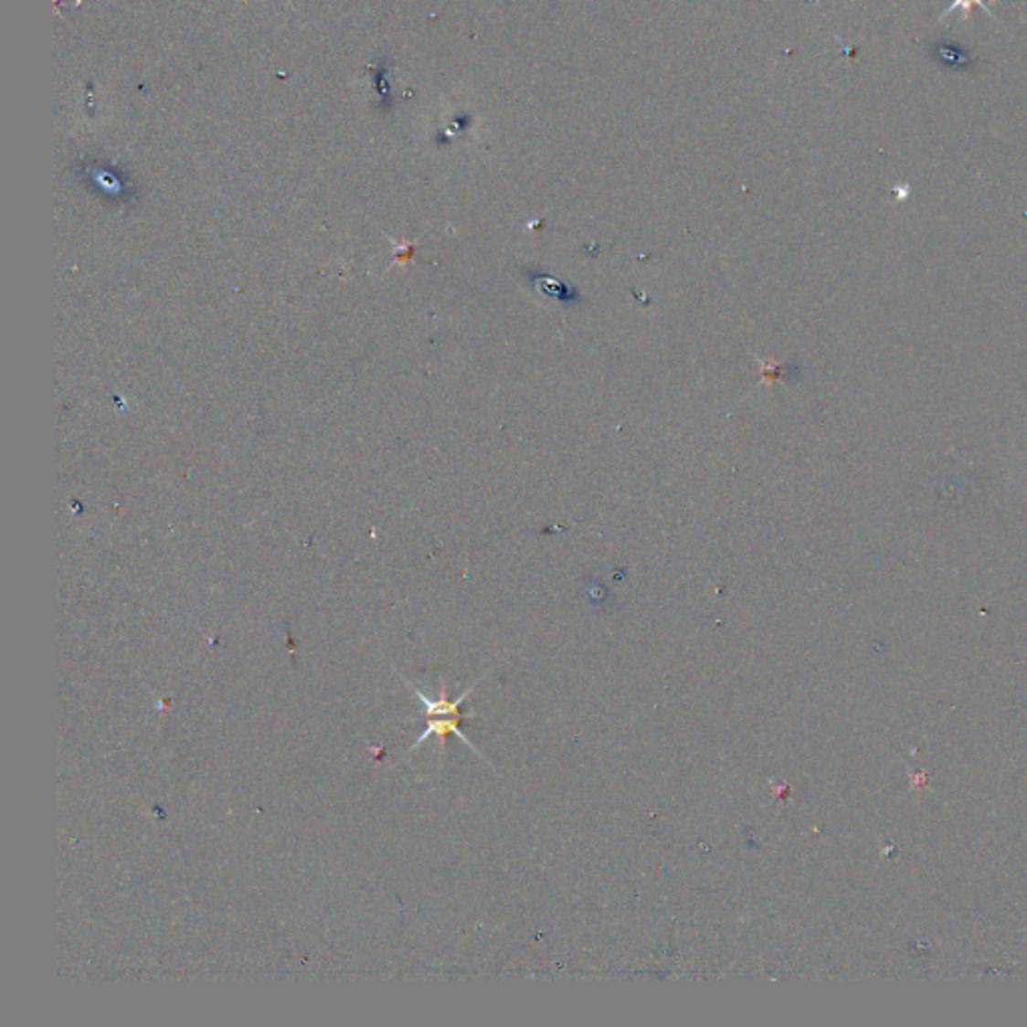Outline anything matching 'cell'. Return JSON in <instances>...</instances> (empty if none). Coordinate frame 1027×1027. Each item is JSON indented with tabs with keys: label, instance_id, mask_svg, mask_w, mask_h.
<instances>
[{
	"label": "cell",
	"instance_id": "obj_1",
	"mask_svg": "<svg viewBox=\"0 0 1027 1027\" xmlns=\"http://www.w3.org/2000/svg\"><path fill=\"white\" fill-rule=\"evenodd\" d=\"M464 716H466V715H461V713H458V715H441V716H428V728H426V731H424L422 735H419L418 741H416L412 746H409V753H412L414 748H418L422 743H426L429 736H438L441 748H444L446 736H448V735H456L461 743H466L468 746L474 748V745H471V743L468 741L466 735L460 731V721H461V718H464ZM474 751H476V748H474ZM476 753H478V751H476Z\"/></svg>",
	"mask_w": 1027,
	"mask_h": 1027
},
{
	"label": "cell",
	"instance_id": "obj_2",
	"mask_svg": "<svg viewBox=\"0 0 1027 1027\" xmlns=\"http://www.w3.org/2000/svg\"><path fill=\"white\" fill-rule=\"evenodd\" d=\"M975 6H979V8L983 10V13H985V15H988L990 18H993V20H995L993 13H991V10L988 8V5H985V0H953V5H951V6H948V8H945V10H943V15H941V18H939V23H943V20H945V16H949V15L953 13V10H958V8H961V10H963V18H965V20H968V18H969V15H971V10H973Z\"/></svg>",
	"mask_w": 1027,
	"mask_h": 1027
}]
</instances>
